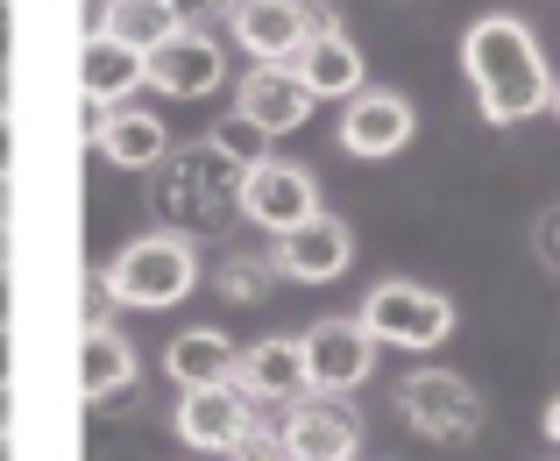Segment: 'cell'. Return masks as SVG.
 Listing matches in <instances>:
<instances>
[{
    "mask_svg": "<svg viewBox=\"0 0 560 461\" xmlns=\"http://www.w3.org/2000/svg\"><path fill=\"white\" fill-rule=\"evenodd\" d=\"M462 71L482 100V122H497V128L525 122V114H539L553 100V79H547V57H539L533 28L511 22V14H482V22L468 28Z\"/></svg>",
    "mask_w": 560,
    "mask_h": 461,
    "instance_id": "obj_1",
    "label": "cell"
},
{
    "mask_svg": "<svg viewBox=\"0 0 560 461\" xmlns=\"http://www.w3.org/2000/svg\"><path fill=\"white\" fill-rule=\"evenodd\" d=\"M156 220L171 234H220L228 214L242 206V171L213 150H185L171 171H156V192H150Z\"/></svg>",
    "mask_w": 560,
    "mask_h": 461,
    "instance_id": "obj_2",
    "label": "cell"
},
{
    "mask_svg": "<svg viewBox=\"0 0 560 461\" xmlns=\"http://www.w3.org/2000/svg\"><path fill=\"white\" fill-rule=\"evenodd\" d=\"M107 285H114L121 306L156 312V306H178L185 291L199 285V263H191L185 234H142V242H128L121 256L107 263Z\"/></svg>",
    "mask_w": 560,
    "mask_h": 461,
    "instance_id": "obj_3",
    "label": "cell"
},
{
    "mask_svg": "<svg viewBox=\"0 0 560 461\" xmlns=\"http://www.w3.org/2000/svg\"><path fill=\"white\" fill-rule=\"evenodd\" d=\"M397 412H405L411 434L440 440V448H454V440H476L482 419H490L482 391H476L468 377H454V369H419V377L397 391Z\"/></svg>",
    "mask_w": 560,
    "mask_h": 461,
    "instance_id": "obj_4",
    "label": "cell"
},
{
    "mask_svg": "<svg viewBox=\"0 0 560 461\" xmlns=\"http://www.w3.org/2000/svg\"><path fill=\"white\" fill-rule=\"evenodd\" d=\"M362 326H370L376 341H390V348H440L447 326H454V306L440 299L433 285H405V277H390V285L370 291Z\"/></svg>",
    "mask_w": 560,
    "mask_h": 461,
    "instance_id": "obj_5",
    "label": "cell"
},
{
    "mask_svg": "<svg viewBox=\"0 0 560 461\" xmlns=\"http://www.w3.org/2000/svg\"><path fill=\"white\" fill-rule=\"evenodd\" d=\"M299 355H305V391L341 397V391H355V383L370 377L376 334L362 320H319V326H305V334H299Z\"/></svg>",
    "mask_w": 560,
    "mask_h": 461,
    "instance_id": "obj_6",
    "label": "cell"
},
{
    "mask_svg": "<svg viewBox=\"0 0 560 461\" xmlns=\"http://www.w3.org/2000/svg\"><path fill=\"white\" fill-rule=\"evenodd\" d=\"M242 214L256 220V228H270V234L313 220L319 214L313 171H305V163H284V157H262L256 171H242Z\"/></svg>",
    "mask_w": 560,
    "mask_h": 461,
    "instance_id": "obj_7",
    "label": "cell"
},
{
    "mask_svg": "<svg viewBox=\"0 0 560 461\" xmlns=\"http://www.w3.org/2000/svg\"><path fill=\"white\" fill-rule=\"evenodd\" d=\"M284 65L299 71L319 100H355L362 93V50L341 36V28H334L327 8H313V28H305V43L284 57Z\"/></svg>",
    "mask_w": 560,
    "mask_h": 461,
    "instance_id": "obj_8",
    "label": "cell"
},
{
    "mask_svg": "<svg viewBox=\"0 0 560 461\" xmlns=\"http://www.w3.org/2000/svg\"><path fill=\"white\" fill-rule=\"evenodd\" d=\"M348 256H355V234H348V220H334V214H313V220H299V228L277 234V270L299 277V285L341 277Z\"/></svg>",
    "mask_w": 560,
    "mask_h": 461,
    "instance_id": "obj_9",
    "label": "cell"
},
{
    "mask_svg": "<svg viewBox=\"0 0 560 461\" xmlns=\"http://www.w3.org/2000/svg\"><path fill=\"white\" fill-rule=\"evenodd\" d=\"M411 122H419V114H411V100L405 93H370V85H362L355 100H348V114H341V150L348 157H397L411 142Z\"/></svg>",
    "mask_w": 560,
    "mask_h": 461,
    "instance_id": "obj_10",
    "label": "cell"
},
{
    "mask_svg": "<svg viewBox=\"0 0 560 461\" xmlns=\"http://www.w3.org/2000/svg\"><path fill=\"white\" fill-rule=\"evenodd\" d=\"M228 14H234V43H242L248 57H262V65H284L305 43V28H313V8H305V0H234Z\"/></svg>",
    "mask_w": 560,
    "mask_h": 461,
    "instance_id": "obj_11",
    "label": "cell"
},
{
    "mask_svg": "<svg viewBox=\"0 0 560 461\" xmlns=\"http://www.w3.org/2000/svg\"><path fill=\"white\" fill-rule=\"evenodd\" d=\"M284 440H291V461H348L362 448V419L319 391V397H305V405H291Z\"/></svg>",
    "mask_w": 560,
    "mask_h": 461,
    "instance_id": "obj_12",
    "label": "cell"
},
{
    "mask_svg": "<svg viewBox=\"0 0 560 461\" xmlns=\"http://www.w3.org/2000/svg\"><path fill=\"white\" fill-rule=\"evenodd\" d=\"M248 434V391L242 383H199V391L178 397V440L191 448H234Z\"/></svg>",
    "mask_w": 560,
    "mask_h": 461,
    "instance_id": "obj_13",
    "label": "cell"
},
{
    "mask_svg": "<svg viewBox=\"0 0 560 461\" xmlns=\"http://www.w3.org/2000/svg\"><path fill=\"white\" fill-rule=\"evenodd\" d=\"M142 65H150V85H156V93H171V100L213 93L220 71H228V65H220V50H213V36H199V28H178V36L156 43Z\"/></svg>",
    "mask_w": 560,
    "mask_h": 461,
    "instance_id": "obj_14",
    "label": "cell"
},
{
    "mask_svg": "<svg viewBox=\"0 0 560 461\" xmlns=\"http://www.w3.org/2000/svg\"><path fill=\"white\" fill-rule=\"evenodd\" d=\"M313 100H319V93H313V85H305L291 65H256V71L242 79V100H234V107L256 114L270 136H291V128H305Z\"/></svg>",
    "mask_w": 560,
    "mask_h": 461,
    "instance_id": "obj_15",
    "label": "cell"
},
{
    "mask_svg": "<svg viewBox=\"0 0 560 461\" xmlns=\"http://www.w3.org/2000/svg\"><path fill=\"white\" fill-rule=\"evenodd\" d=\"M79 85H85V100H107V107H121L136 85H150V65H142V50H128L121 36H85V50H79Z\"/></svg>",
    "mask_w": 560,
    "mask_h": 461,
    "instance_id": "obj_16",
    "label": "cell"
},
{
    "mask_svg": "<svg viewBox=\"0 0 560 461\" xmlns=\"http://www.w3.org/2000/svg\"><path fill=\"white\" fill-rule=\"evenodd\" d=\"M164 369L178 391H199V383H234L242 377V355H234V341L220 334V326H191L164 348Z\"/></svg>",
    "mask_w": 560,
    "mask_h": 461,
    "instance_id": "obj_17",
    "label": "cell"
},
{
    "mask_svg": "<svg viewBox=\"0 0 560 461\" xmlns=\"http://www.w3.org/2000/svg\"><path fill=\"white\" fill-rule=\"evenodd\" d=\"M100 157L121 163V171H150V163L171 157V136H164L156 114H142V107H128V100H121V107L107 114V128H100Z\"/></svg>",
    "mask_w": 560,
    "mask_h": 461,
    "instance_id": "obj_18",
    "label": "cell"
},
{
    "mask_svg": "<svg viewBox=\"0 0 560 461\" xmlns=\"http://www.w3.org/2000/svg\"><path fill=\"white\" fill-rule=\"evenodd\" d=\"M79 383L93 405H128L136 397V355H128V341L114 334H85V355H79Z\"/></svg>",
    "mask_w": 560,
    "mask_h": 461,
    "instance_id": "obj_19",
    "label": "cell"
},
{
    "mask_svg": "<svg viewBox=\"0 0 560 461\" xmlns=\"http://www.w3.org/2000/svg\"><path fill=\"white\" fill-rule=\"evenodd\" d=\"M242 383L248 397H299L305 391V355L299 341H256V348L242 355Z\"/></svg>",
    "mask_w": 560,
    "mask_h": 461,
    "instance_id": "obj_20",
    "label": "cell"
},
{
    "mask_svg": "<svg viewBox=\"0 0 560 461\" xmlns=\"http://www.w3.org/2000/svg\"><path fill=\"white\" fill-rule=\"evenodd\" d=\"M178 28H185V22H178V0H114V8H107V28H100V36H121L128 50L150 57L156 43H171Z\"/></svg>",
    "mask_w": 560,
    "mask_h": 461,
    "instance_id": "obj_21",
    "label": "cell"
},
{
    "mask_svg": "<svg viewBox=\"0 0 560 461\" xmlns=\"http://www.w3.org/2000/svg\"><path fill=\"white\" fill-rule=\"evenodd\" d=\"M206 150H213V157H228L234 171H256V163L270 157V128H262L256 114H242V107H234V114H220V122H213Z\"/></svg>",
    "mask_w": 560,
    "mask_h": 461,
    "instance_id": "obj_22",
    "label": "cell"
},
{
    "mask_svg": "<svg viewBox=\"0 0 560 461\" xmlns=\"http://www.w3.org/2000/svg\"><path fill=\"white\" fill-rule=\"evenodd\" d=\"M220 291H228V299H262V263H248V256H228L220 263Z\"/></svg>",
    "mask_w": 560,
    "mask_h": 461,
    "instance_id": "obj_23",
    "label": "cell"
},
{
    "mask_svg": "<svg viewBox=\"0 0 560 461\" xmlns=\"http://www.w3.org/2000/svg\"><path fill=\"white\" fill-rule=\"evenodd\" d=\"M114 306H121V299H114L107 270H93V277H85V334H107V326H114Z\"/></svg>",
    "mask_w": 560,
    "mask_h": 461,
    "instance_id": "obj_24",
    "label": "cell"
},
{
    "mask_svg": "<svg viewBox=\"0 0 560 461\" xmlns=\"http://www.w3.org/2000/svg\"><path fill=\"white\" fill-rule=\"evenodd\" d=\"M234 461H291L284 426H277V434H256V419H248V434L234 440Z\"/></svg>",
    "mask_w": 560,
    "mask_h": 461,
    "instance_id": "obj_25",
    "label": "cell"
},
{
    "mask_svg": "<svg viewBox=\"0 0 560 461\" xmlns=\"http://www.w3.org/2000/svg\"><path fill=\"white\" fill-rule=\"evenodd\" d=\"M539 256L560 270V206H547V220H539Z\"/></svg>",
    "mask_w": 560,
    "mask_h": 461,
    "instance_id": "obj_26",
    "label": "cell"
},
{
    "mask_svg": "<svg viewBox=\"0 0 560 461\" xmlns=\"http://www.w3.org/2000/svg\"><path fill=\"white\" fill-rule=\"evenodd\" d=\"M213 8H220V0H178V22H185V28H199Z\"/></svg>",
    "mask_w": 560,
    "mask_h": 461,
    "instance_id": "obj_27",
    "label": "cell"
},
{
    "mask_svg": "<svg viewBox=\"0 0 560 461\" xmlns=\"http://www.w3.org/2000/svg\"><path fill=\"white\" fill-rule=\"evenodd\" d=\"M8 369H14V341H8V326H0V391H8Z\"/></svg>",
    "mask_w": 560,
    "mask_h": 461,
    "instance_id": "obj_28",
    "label": "cell"
},
{
    "mask_svg": "<svg viewBox=\"0 0 560 461\" xmlns=\"http://www.w3.org/2000/svg\"><path fill=\"white\" fill-rule=\"evenodd\" d=\"M547 440L560 448V391H553V405H547Z\"/></svg>",
    "mask_w": 560,
    "mask_h": 461,
    "instance_id": "obj_29",
    "label": "cell"
},
{
    "mask_svg": "<svg viewBox=\"0 0 560 461\" xmlns=\"http://www.w3.org/2000/svg\"><path fill=\"white\" fill-rule=\"evenodd\" d=\"M0 326H8V270H0Z\"/></svg>",
    "mask_w": 560,
    "mask_h": 461,
    "instance_id": "obj_30",
    "label": "cell"
},
{
    "mask_svg": "<svg viewBox=\"0 0 560 461\" xmlns=\"http://www.w3.org/2000/svg\"><path fill=\"white\" fill-rule=\"evenodd\" d=\"M0 263H8V214H0Z\"/></svg>",
    "mask_w": 560,
    "mask_h": 461,
    "instance_id": "obj_31",
    "label": "cell"
},
{
    "mask_svg": "<svg viewBox=\"0 0 560 461\" xmlns=\"http://www.w3.org/2000/svg\"><path fill=\"white\" fill-rule=\"evenodd\" d=\"M0 426H8V397H0Z\"/></svg>",
    "mask_w": 560,
    "mask_h": 461,
    "instance_id": "obj_32",
    "label": "cell"
},
{
    "mask_svg": "<svg viewBox=\"0 0 560 461\" xmlns=\"http://www.w3.org/2000/svg\"><path fill=\"white\" fill-rule=\"evenodd\" d=\"M553 114H560V85H553Z\"/></svg>",
    "mask_w": 560,
    "mask_h": 461,
    "instance_id": "obj_33",
    "label": "cell"
}]
</instances>
